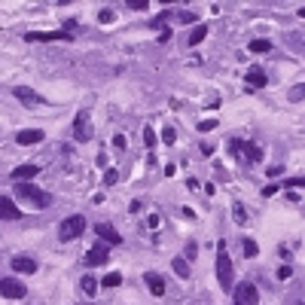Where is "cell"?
<instances>
[{"instance_id": "8d00e7d4", "label": "cell", "mask_w": 305, "mask_h": 305, "mask_svg": "<svg viewBox=\"0 0 305 305\" xmlns=\"http://www.w3.org/2000/svg\"><path fill=\"white\" fill-rule=\"evenodd\" d=\"M129 6L131 9H143V6H147V0H129Z\"/></svg>"}, {"instance_id": "9a60e30c", "label": "cell", "mask_w": 305, "mask_h": 305, "mask_svg": "<svg viewBox=\"0 0 305 305\" xmlns=\"http://www.w3.org/2000/svg\"><path fill=\"white\" fill-rule=\"evenodd\" d=\"M43 137H46V134H43L40 129H22L19 134H15V140H19L22 147H28V143H40Z\"/></svg>"}, {"instance_id": "30bf717a", "label": "cell", "mask_w": 305, "mask_h": 305, "mask_svg": "<svg viewBox=\"0 0 305 305\" xmlns=\"http://www.w3.org/2000/svg\"><path fill=\"white\" fill-rule=\"evenodd\" d=\"M107 260H110V247H107L104 241H98L95 247H88V254H86V265H104Z\"/></svg>"}, {"instance_id": "ac0fdd59", "label": "cell", "mask_w": 305, "mask_h": 305, "mask_svg": "<svg viewBox=\"0 0 305 305\" xmlns=\"http://www.w3.org/2000/svg\"><path fill=\"white\" fill-rule=\"evenodd\" d=\"M80 290H83L86 296H95V293H98V278L83 275V278H80Z\"/></svg>"}, {"instance_id": "ab89813d", "label": "cell", "mask_w": 305, "mask_h": 305, "mask_svg": "<svg viewBox=\"0 0 305 305\" xmlns=\"http://www.w3.org/2000/svg\"><path fill=\"white\" fill-rule=\"evenodd\" d=\"M302 305H305V302H302Z\"/></svg>"}, {"instance_id": "44dd1931", "label": "cell", "mask_w": 305, "mask_h": 305, "mask_svg": "<svg viewBox=\"0 0 305 305\" xmlns=\"http://www.w3.org/2000/svg\"><path fill=\"white\" fill-rule=\"evenodd\" d=\"M232 217H235V223H238V226H244V223H247V211H244V205H241V202L232 205Z\"/></svg>"}, {"instance_id": "f1b7e54d", "label": "cell", "mask_w": 305, "mask_h": 305, "mask_svg": "<svg viewBox=\"0 0 305 305\" xmlns=\"http://www.w3.org/2000/svg\"><path fill=\"white\" fill-rule=\"evenodd\" d=\"M177 19H180L183 25H195V22H199V15L189 12V9H183V12H177Z\"/></svg>"}, {"instance_id": "d6986e66", "label": "cell", "mask_w": 305, "mask_h": 305, "mask_svg": "<svg viewBox=\"0 0 305 305\" xmlns=\"http://www.w3.org/2000/svg\"><path fill=\"white\" fill-rule=\"evenodd\" d=\"M205 37H208V25H195V28H192V34L186 37V43H189V46H199Z\"/></svg>"}, {"instance_id": "484cf974", "label": "cell", "mask_w": 305, "mask_h": 305, "mask_svg": "<svg viewBox=\"0 0 305 305\" xmlns=\"http://www.w3.org/2000/svg\"><path fill=\"white\" fill-rule=\"evenodd\" d=\"M119 281H122V275H119V272H110V275H104V278H101V284H104V287H119Z\"/></svg>"}, {"instance_id": "5bb4252c", "label": "cell", "mask_w": 305, "mask_h": 305, "mask_svg": "<svg viewBox=\"0 0 305 305\" xmlns=\"http://www.w3.org/2000/svg\"><path fill=\"white\" fill-rule=\"evenodd\" d=\"M143 281H147V287H150L153 296H165V281H162V275H159V272H147V275H143Z\"/></svg>"}, {"instance_id": "9c48e42d", "label": "cell", "mask_w": 305, "mask_h": 305, "mask_svg": "<svg viewBox=\"0 0 305 305\" xmlns=\"http://www.w3.org/2000/svg\"><path fill=\"white\" fill-rule=\"evenodd\" d=\"M28 290L22 281H12V278H0V296L3 299H22Z\"/></svg>"}, {"instance_id": "d4e9b609", "label": "cell", "mask_w": 305, "mask_h": 305, "mask_svg": "<svg viewBox=\"0 0 305 305\" xmlns=\"http://www.w3.org/2000/svg\"><path fill=\"white\" fill-rule=\"evenodd\" d=\"M168 19H174V12H171V9H165V12H159L156 19L150 22V25H153V28H165V22H168Z\"/></svg>"}, {"instance_id": "74e56055", "label": "cell", "mask_w": 305, "mask_h": 305, "mask_svg": "<svg viewBox=\"0 0 305 305\" xmlns=\"http://www.w3.org/2000/svg\"><path fill=\"white\" fill-rule=\"evenodd\" d=\"M165 174H168V177H174V174H177V165H174V162H168V165H165Z\"/></svg>"}, {"instance_id": "7402d4cb", "label": "cell", "mask_w": 305, "mask_h": 305, "mask_svg": "<svg viewBox=\"0 0 305 305\" xmlns=\"http://www.w3.org/2000/svg\"><path fill=\"white\" fill-rule=\"evenodd\" d=\"M250 52H254V55H262V52H272V43H268V40H254V43H250Z\"/></svg>"}, {"instance_id": "836d02e7", "label": "cell", "mask_w": 305, "mask_h": 305, "mask_svg": "<svg viewBox=\"0 0 305 305\" xmlns=\"http://www.w3.org/2000/svg\"><path fill=\"white\" fill-rule=\"evenodd\" d=\"M290 275H293V268H290V265H281V268H278V278H281V281H287Z\"/></svg>"}, {"instance_id": "3957f363", "label": "cell", "mask_w": 305, "mask_h": 305, "mask_svg": "<svg viewBox=\"0 0 305 305\" xmlns=\"http://www.w3.org/2000/svg\"><path fill=\"white\" fill-rule=\"evenodd\" d=\"M229 153L238 156V162H244V165H257L260 159H262V150L257 147V143L241 140V137H232L229 140Z\"/></svg>"}, {"instance_id": "5b68a950", "label": "cell", "mask_w": 305, "mask_h": 305, "mask_svg": "<svg viewBox=\"0 0 305 305\" xmlns=\"http://www.w3.org/2000/svg\"><path fill=\"white\" fill-rule=\"evenodd\" d=\"M92 134H95L92 116H88V110H80L77 119H74V137H77L80 143H88V140H92Z\"/></svg>"}, {"instance_id": "e0dca14e", "label": "cell", "mask_w": 305, "mask_h": 305, "mask_svg": "<svg viewBox=\"0 0 305 305\" xmlns=\"http://www.w3.org/2000/svg\"><path fill=\"white\" fill-rule=\"evenodd\" d=\"M12 95L19 98V101H25V104H43V98L34 92V88H25V86H15V88H12Z\"/></svg>"}, {"instance_id": "ffe728a7", "label": "cell", "mask_w": 305, "mask_h": 305, "mask_svg": "<svg viewBox=\"0 0 305 305\" xmlns=\"http://www.w3.org/2000/svg\"><path fill=\"white\" fill-rule=\"evenodd\" d=\"M171 268H174L180 278H189V262H186L183 257H174V260H171Z\"/></svg>"}, {"instance_id": "4fadbf2b", "label": "cell", "mask_w": 305, "mask_h": 305, "mask_svg": "<svg viewBox=\"0 0 305 305\" xmlns=\"http://www.w3.org/2000/svg\"><path fill=\"white\" fill-rule=\"evenodd\" d=\"M19 217H22V208H15L12 199L0 195V220H19Z\"/></svg>"}, {"instance_id": "83f0119b", "label": "cell", "mask_w": 305, "mask_h": 305, "mask_svg": "<svg viewBox=\"0 0 305 305\" xmlns=\"http://www.w3.org/2000/svg\"><path fill=\"white\" fill-rule=\"evenodd\" d=\"M287 98H290V101H302V98H305V83L293 86V88H290V95H287Z\"/></svg>"}, {"instance_id": "7c38bea8", "label": "cell", "mask_w": 305, "mask_h": 305, "mask_svg": "<svg viewBox=\"0 0 305 305\" xmlns=\"http://www.w3.org/2000/svg\"><path fill=\"white\" fill-rule=\"evenodd\" d=\"M12 268H15V272H22V275H34V272H37V260H34V257H12Z\"/></svg>"}, {"instance_id": "8992f818", "label": "cell", "mask_w": 305, "mask_h": 305, "mask_svg": "<svg viewBox=\"0 0 305 305\" xmlns=\"http://www.w3.org/2000/svg\"><path fill=\"white\" fill-rule=\"evenodd\" d=\"M257 302H260L257 284H250V281L235 284V305H257Z\"/></svg>"}, {"instance_id": "4316f807", "label": "cell", "mask_w": 305, "mask_h": 305, "mask_svg": "<svg viewBox=\"0 0 305 305\" xmlns=\"http://www.w3.org/2000/svg\"><path fill=\"white\" fill-rule=\"evenodd\" d=\"M281 186H287V189H305V177H290V180H284Z\"/></svg>"}, {"instance_id": "f546056e", "label": "cell", "mask_w": 305, "mask_h": 305, "mask_svg": "<svg viewBox=\"0 0 305 305\" xmlns=\"http://www.w3.org/2000/svg\"><path fill=\"white\" fill-rule=\"evenodd\" d=\"M116 180H119V174H116V168H107V171H104V186H113Z\"/></svg>"}, {"instance_id": "6da1fadb", "label": "cell", "mask_w": 305, "mask_h": 305, "mask_svg": "<svg viewBox=\"0 0 305 305\" xmlns=\"http://www.w3.org/2000/svg\"><path fill=\"white\" fill-rule=\"evenodd\" d=\"M217 281H220V287H223L226 293L235 290V268H232V260L226 254V244L223 241L217 244Z\"/></svg>"}, {"instance_id": "ba28073f", "label": "cell", "mask_w": 305, "mask_h": 305, "mask_svg": "<svg viewBox=\"0 0 305 305\" xmlns=\"http://www.w3.org/2000/svg\"><path fill=\"white\" fill-rule=\"evenodd\" d=\"M95 232H98V241H104L107 247L122 244V235L116 232V226H113V223H98V226H95Z\"/></svg>"}, {"instance_id": "1f68e13d", "label": "cell", "mask_w": 305, "mask_h": 305, "mask_svg": "<svg viewBox=\"0 0 305 305\" xmlns=\"http://www.w3.org/2000/svg\"><path fill=\"white\" fill-rule=\"evenodd\" d=\"M217 129V119H202L199 122V131H214Z\"/></svg>"}, {"instance_id": "603a6c76", "label": "cell", "mask_w": 305, "mask_h": 305, "mask_svg": "<svg viewBox=\"0 0 305 305\" xmlns=\"http://www.w3.org/2000/svg\"><path fill=\"white\" fill-rule=\"evenodd\" d=\"M143 143H147V150H153L156 147V143H159V134L150 129V125H147V129H143Z\"/></svg>"}, {"instance_id": "52a82bcc", "label": "cell", "mask_w": 305, "mask_h": 305, "mask_svg": "<svg viewBox=\"0 0 305 305\" xmlns=\"http://www.w3.org/2000/svg\"><path fill=\"white\" fill-rule=\"evenodd\" d=\"M25 40H28V43H40V40H43V43H49V40H64V43H70L74 37H70L67 31H49V34H46V31H28Z\"/></svg>"}, {"instance_id": "4dcf8cb0", "label": "cell", "mask_w": 305, "mask_h": 305, "mask_svg": "<svg viewBox=\"0 0 305 305\" xmlns=\"http://www.w3.org/2000/svg\"><path fill=\"white\" fill-rule=\"evenodd\" d=\"M113 19H116V15H113V9H101V12H98V22H104V25H110Z\"/></svg>"}, {"instance_id": "8fae6325", "label": "cell", "mask_w": 305, "mask_h": 305, "mask_svg": "<svg viewBox=\"0 0 305 305\" xmlns=\"http://www.w3.org/2000/svg\"><path fill=\"white\" fill-rule=\"evenodd\" d=\"M37 174H40V165H15V168H12V180L28 183V180H34Z\"/></svg>"}, {"instance_id": "f35d334b", "label": "cell", "mask_w": 305, "mask_h": 305, "mask_svg": "<svg viewBox=\"0 0 305 305\" xmlns=\"http://www.w3.org/2000/svg\"><path fill=\"white\" fill-rule=\"evenodd\" d=\"M281 174V165H268V177H278Z\"/></svg>"}, {"instance_id": "d590c367", "label": "cell", "mask_w": 305, "mask_h": 305, "mask_svg": "<svg viewBox=\"0 0 305 305\" xmlns=\"http://www.w3.org/2000/svg\"><path fill=\"white\" fill-rule=\"evenodd\" d=\"M278 189H281V186H278V183H268V186H265V189H262V195H265V199H268V195H275V192H278Z\"/></svg>"}, {"instance_id": "277c9868", "label": "cell", "mask_w": 305, "mask_h": 305, "mask_svg": "<svg viewBox=\"0 0 305 305\" xmlns=\"http://www.w3.org/2000/svg\"><path fill=\"white\" fill-rule=\"evenodd\" d=\"M83 232H86V217H83V214H74V217L61 220V226H58V238L67 244V241H77Z\"/></svg>"}, {"instance_id": "2e32d148", "label": "cell", "mask_w": 305, "mask_h": 305, "mask_svg": "<svg viewBox=\"0 0 305 305\" xmlns=\"http://www.w3.org/2000/svg\"><path fill=\"white\" fill-rule=\"evenodd\" d=\"M244 80H247V86H250V88H262V86L268 83V77H265V70H262V67H250Z\"/></svg>"}, {"instance_id": "d6a6232c", "label": "cell", "mask_w": 305, "mask_h": 305, "mask_svg": "<svg viewBox=\"0 0 305 305\" xmlns=\"http://www.w3.org/2000/svg\"><path fill=\"white\" fill-rule=\"evenodd\" d=\"M162 140H165V143H174V140H177V131L171 129V125H168V129L162 131Z\"/></svg>"}, {"instance_id": "7a4b0ae2", "label": "cell", "mask_w": 305, "mask_h": 305, "mask_svg": "<svg viewBox=\"0 0 305 305\" xmlns=\"http://www.w3.org/2000/svg\"><path fill=\"white\" fill-rule=\"evenodd\" d=\"M15 195H19L22 202H28L31 208H37V211H43V208L52 205V195L43 192L40 186H34V183H15Z\"/></svg>"}, {"instance_id": "e575fe53", "label": "cell", "mask_w": 305, "mask_h": 305, "mask_svg": "<svg viewBox=\"0 0 305 305\" xmlns=\"http://www.w3.org/2000/svg\"><path fill=\"white\" fill-rule=\"evenodd\" d=\"M125 143H129V140H125V134H116V137H113V147H116V150H125Z\"/></svg>"}, {"instance_id": "cb8c5ba5", "label": "cell", "mask_w": 305, "mask_h": 305, "mask_svg": "<svg viewBox=\"0 0 305 305\" xmlns=\"http://www.w3.org/2000/svg\"><path fill=\"white\" fill-rule=\"evenodd\" d=\"M241 247H244V257H250V260L260 254V247H257V241H254V238H244V244H241Z\"/></svg>"}]
</instances>
